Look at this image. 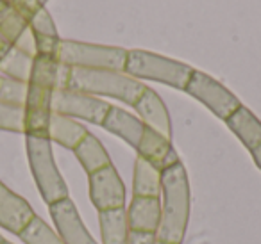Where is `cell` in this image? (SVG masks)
Masks as SVG:
<instances>
[{"label":"cell","mask_w":261,"mask_h":244,"mask_svg":"<svg viewBox=\"0 0 261 244\" xmlns=\"http://www.w3.org/2000/svg\"><path fill=\"white\" fill-rule=\"evenodd\" d=\"M156 235L154 233H143V232H129L127 244H154Z\"/></svg>","instance_id":"f1b7e54d"},{"label":"cell","mask_w":261,"mask_h":244,"mask_svg":"<svg viewBox=\"0 0 261 244\" xmlns=\"http://www.w3.org/2000/svg\"><path fill=\"white\" fill-rule=\"evenodd\" d=\"M154 244H172V242H165V240H160V239L156 237V242H154Z\"/></svg>","instance_id":"1f68e13d"},{"label":"cell","mask_w":261,"mask_h":244,"mask_svg":"<svg viewBox=\"0 0 261 244\" xmlns=\"http://www.w3.org/2000/svg\"><path fill=\"white\" fill-rule=\"evenodd\" d=\"M2 244H13V242H9V240H4V242H2Z\"/></svg>","instance_id":"d590c367"},{"label":"cell","mask_w":261,"mask_h":244,"mask_svg":"<svg viewBox=\"0 0 261 244\" xmlns=\"http://www.w3.org/2000/svg\"><path fill=\"white\" fill-rule=\"evenodd\" d=\"M185 91L193 98H197L200 104L206 105L215 116L222 118L224 121L242 105L238 98L229 89H225L218 80L206 75L204 72H197V70H193Z\"/></svg>","instance_id":"8992f818"},{"label":"cell","mask_w":261,"mask_h":244,"mask_svg":"<svg viewBox=\"0 0 261 244\" xmlns=\"http://www.w3.org/2000/svg\"><path fill=\"white\" fill-rule=\"evenodd\" d=\"M133 107H135V111L138 112L143 125L156 130L158 134H161V136L167 137V139H172L170 114H168L167 105L163 104V100H161V97L156 93V91L147 87Z\"/></svg>","instance_id":"4fadbf2b"},{"label":"cell","mask_w":261,"mask_h":244,"mask_svg":"<svg viewBox=\"0 0 261 244\" xmlns=\"http://www.w3.org/2000/svg\"><path fill=\"white\" fill-rule=\"evenodd\" d=\"M27 29L29 23L18 15V11L11 4L0 0V36L13 47Z\"/></svg>","instance_id":"44dd1931"},{"label":"cell","mask_w":261,"mask_h":244,"mask_svg":"<svg viewBox=\"0 0 261 244\" xmlns=\"http://www.w3.org/2000/svg\"><path fill=\"white\" fill-rule=\"evenodd\" d=\"M38 2H40L41 6H45V2H47V0H38Z\"/></svg>","instance_id":"836d02e7"},{"label":"cell","mask_w":261,"mask_h":244,"mask_svg":"<svg viewBox=\"0 0 261 244\" xmlns=\"http://www.w3.org/2000/svg\"><path fill=\"white\" fill-rule=\"evenodd\" d=\"M13 48L31 55V57H36V43H34V36H33V33H31V29H27L25 33L16 40V43L13 45Z\"/></svg>","instance_id":"83f0119b"},{"label":"cell","mask_w":261,"mask_h":244,"mask_svg":"<svg viewBox=\"0 0 261 244\" xmlns=\"http://www.w3.org/2000/svg\"><path fill=\"white\" fill-rule=\"evenodd\" d=\"M102 127H104L108 132L115 134V136L122 137L125 143H129L130 146L135 148L138 146L140 139H142V134L145 125L142 123L140 118H135L133 114H129L123 109L116 107V105H111L106 114L104 121H102Z\"/></svg>","instance_id":"9a60e30c"},{"label":"cell","mask_w":261,"mask_h":244,"mask_svg":"<svg viewBox=\"0 0 261 244\" xmlns=\"http://www.w3.org/2000/svg\"><path fill=\"white\" fill-rule=\"evenodd\" d=\"M33 61L34 57H31V55L23 54V52L11 47V50L0 61V73H4V75L11 77V79L27 84L31 77V70H33Z\"/></svg>","instance_id":"7402d4cb"},{"label":"cell","mask_w":261,"mask_h":244,"mask_svg":"<svg viewBox=\"0 0 261 244\" xmlns=\"http://www.w3.org/2000/svg\"><path fill=\"white\" fill-rule=\"evenodd\" d=\"M127 225L130 232H143L156 235L161 225V200L160 198L133 196L127 208Z\"/></svg>","instance_id":"5bb4252c"},{"label":"cell","mask_w":261,"mask_h":244,"mask_svg":"<svg viewBox=\"0 0 261 244\" xmlns=\"http://www.w3.org/2000/svg\"><path fill=\"white\" fill-rule=\"evenodd\" d=\"M23 244H65L58 232L50 228L40 216H34L33 221L18 233Z\"/></svg>","instance_id":"603a6c76"},{"label":"cell","mask_w":261,"mask_h":244,"mask_svg":"<svg viewBox=\"0 0 261 244\" xmlns=\"http://www.w3.org/2000/svg\"><path fill=\"white\" fill-rule=\"evenodd\" d=\"M34 210L27 200L13 193L6 184L0 182V228L18 235L34 218Z\"/></svg>","instance_id":"8fae6325"},{"label":"cell","mask_w":261,"mask_h":244,"mask_svg":"<svg viewBox=\"0 0 261 244\" xmlns=\"http://www.w3.org/2000/svg\"><path fill=\"white\" fill-rule=\"evenodd\" d=\"M27 159L41 198L47 205L68 198V187L59 173L52 154V141L48 136L25 134Z\"/></svg>","instance_id":"3957f363"},{"label":"cell","mask_w":261,"mask_h":244,"mask_svg":"<svg viewBox=\"0 0 261 244\" xmlns=\"http://www.w3.org/2000/svg\"><path fill=\"white\" fill-rule=\"evenodd\" d=\"M23 119H25V112H23L22 105H13L0 102V130L6 132H25L23 127Z\"/></svg>","instance_id":"cb8c5ba5"},{"label":"cell","mask_w":261,"mask_h":244,"mask_svg":"<svg viewBox=\"0 0 261 244\" xmlns=\"http://www.w3.org/2000/svg\"><path fill=\"white\" fill-rule=\"evenodd\" d=\"M225 123L249 151L261 144V121L247 107L240 105Z\"/></svg>","instance_id":"2e32d148"},{"label":"cell","mask_w":261,"mask_h":244,"mask_svg":"<svg viewBox=\"0 0 261 244\" xmlns=\"http://www.w3.org/2000/svg\"><path fill=\"white\" fill-rule=\"evenodd\" d=\"M250 155H252V159H254V162H256V166L261 169V144L259 146H256L252 151H250Z\"/></svg>","instance_id":"4dcf8cb0"},{"label":"cell","mask_w":261,"mask_h":244,"mask_svg":"<svg viewBox=\"0 0 261 244\" xmlns=\"http://www.w3.org/2000/svg\"><path fill=\"white\" fill-rule=\"evenodd\" d=\"M13 8L18 11V15L22 16L27 23H29L31 20L34 18V15H36L41 8H45V6H41L38 0H16L15 4H13Z\"/></svg>","instance_id":"4316f807"},{"label":"cell","mask_w":261,"mask_h":244,"mask_svg":"<svg viewBox=\"0 0 261 244\" xmlns=\"http://www.w3.org/2000/svg\"><path fill=\"white\" fill-rule=\"evenodd\" d=\"M56 59L59 65L68 68H90V70H113L123 72L127 61V50L120 47L90 45L81 41L61 40L58 45Z\"/></svg>","instance_id":"5b68a950"},{"label":"cell","mask_w":261,"mask_h":244,"mask_svg":"<svg viewBox=\"0 0 261 244\" xmlns=\"http://www.w3.org/2000/svg\"><path fill=\"white\" fill-rule=\"evenodd\" d=\"M4 2H8V4H11V6H13V4L16 2V0H4Z\"/></svg>","instance_id":"d6a6232c"},{"label":"cell","mask_w":261,"mask_h":244,"mask_svg":"<svg viewBox=\"0 0 261 244\" xmlns=\"http://www.w3.org/2000/svg\"><path fill=\"white\" fill-rule=\"evenodd\" d=\"M9 50H11V45H9L8 41L4 40V38L0 36V61L6 57V54H8Z\"/></svg>","instance_id":"f546056e"},{"label":"cell","mask_w":261,"mask_h":244,"mask_svg":"<svg viewBox=\"0 0 261 244\" xmlns=\"http://www.w3.org/2000/svg\"><path fill=\"white\" fill-rule=\"evenodd\" d=\"M73 154H75L77 161L81 162V166L86 169L88 175H91V173L98 171V169L111 164V159H109L106 148L102 146L100 141L90 132H88L86 137L73 148Z\"/></svg>","instance_id":"d6986e66"},{"label":"cell","mask_w":261,"mask_h":244,"mask_svg":"<svg viewBox=\"0 0 261 244\" xmlns=\"http://www.w3.org/2000/svg\"><path fill=\"white\" fill-rule=\"evenodd\" d=\"M58 89L79 91L91 97H111L123 104L135 105L147 86L123 72L68 68L61 65Z\"/></svg>","instance_id":"6da1fadb"},{"label":"cell","mask_w":261,"mask_h":244,"mask_svg":"<svg viewBox=\"0 0 261 244\" xmlns=\"http://www.w3.org/2000/svg\"><path fill=\"white\" fill-rule=\"evenodd\" d=\"M90 200L98 212L123 208L125 186L113 164L90 175Z\"/></svg>","instance_id":"ba28073f"},{"label":"cell","mask_w":261,"mask_h":244,"mask_svg":"<svg viewBox=\"0 0 261 244\" xmlns=\"http://www.w3.org/2000/svg\"><path fill=\"white\" fill-rule=\"evenodd\" d=\"M48 212L56 225V232L65 244H97L81 219L77 207L70 198L48 205Z\"/></svg>","instance_id":"30bf717a"},{"label":"cell","mask_w":261,"mask_h":244,"mask_svg":"<svg viewBox=\"0 0 261 244\" xmlns=\"http://www.w3.org/2000/svg\"><path fill=\"white\" fill-rule=\"evenodd\" d=\"M111 105L97 97L70 89H56L52 95V112L102 125Z\"/></svg>","instance_id":"52a82bcc"},{"label":"cell","mask_w":261,"mask_h":244,"mask_svg":"<svg viewBox=\"0 0 261 244\" xmlns=\"http://www.w3.org/2000/svg\"><path fill=\"white\" fill-rule=\"evenodd\" d=\"M133 196H145V198L161 196V171L142 157H138L135 161Z\"/></svg>","instance_id":"ac0fdd59"},{"label":"cell","mask_w":261,"mask_h":244,"mask_svg":"<svg viewBox=\"0 0 261 244\" xmlns=\"http://www.w3.org/2000/svg\"><path fill=\"white\" fill-rule=\"evenodd\" d=\"M29 29H31V33H33V36L59 38L54 20H52V16L48 15V11L45 8H41L40 11L34 15V18L29 22Z\"/></svg>","instance_id":"484cf974"},{"label":"cell","mask_w":261,"mask_h":244,"mask_svg":"<svg viewBox=\"0 0 261 244\" xmlns=\"http://www.w3.org/2000/svg\"><path fill=\"white\" fill-rule=\"evenodd\" d=\"M161 225L156 237L165 242L181 244L192 210V191L182 162L161 171Z\"/></svg>","instance_id":"7a4b0ae2"},{"label":"cell","mask_w":261,"mask_h":244,"mask_svg":"<svg viewBox=\"0 0 261 244\" xmlns=\"http://www.w3.org/2000/svg\"><path fill=\"white\" fill-rule=\"evenodd\" d=\"M86 134H88L86 127L81 125L73 118L52 112L50 123H48V139L50 141L73 150L86 137Z\"/></svg>","instance_id":"e0dca14e"},{"label":"cell","mask_w":261,"mask_h":244,"mask_svg":"<svg viewBox=\"0 0 261 244\" xmlns=\"http://www.w3.org/2000/svg\"><path fill=\"white\" fill-rule=\"evenodd\" d=\"M98 223H100L102 244H127L130 230L127 225L125 207L98 212Z\"/></svg>","instance_id":"ffe728a7"},{"label":"cell","mask_w":261,"mask_h":244,"mask_svg":"<svg viewBox=\"0 0 261 244\" xmlns=\"http://www.w3.org/2000/svg\"><path fill=\"white\" fill-rule=\"evenodd\" d=\"M27 97V84L15 80L11 77L0 73V102L13 105H22L25 104Z\"/></svg>","instance_id":"d4e9b609"},{"label":"cell","mask_w":261,"mask_h":244,"mask_svg":"<svg viewBox=\"0 0 261 244\" xmlns=\"http://www.w3.org/2000/svg\"><path fill=\"white\" fill-rule=\"evenodd\" d=\"M4 240H6V239H4V237H2V235H0V244H2V242H4Z\"/></svg>","instance_id":"e575fe53"},{"label":"cell","mask_w":261,"mask_h":244,"mask_svg":"<svg viewBox=\"0 0 261 244\" xmlns=\"http://www.w3.org/2000/svg\"><path fill=\"white\" fill-rule=\"evenodd\" d=\"M136 151H138V157L145 159L147 162H150L160 171H165V169H168L170 166L179 162V155L172 146L170 139L163 137L161 134H158L156 130L149 129V127L143 129L142 139H140L138 146H136Z\"/></svg>","instance_id":"7c38bea8"},{"label":"cell","mask_w":261,"mask_h":244,"mask_svg":"<svg viewBox=\"0 0 261 244\" xmlns=\"http://www.w3.org/2000/svg\"><path fill=\"white\" fill-rule=\"evenodd\" d=\"M54 87L27 82V97L23 104V127L25 132L33 136H48V123L52 116V95Z\"/></svg>","instance_id":"9c48e42d"},{"label":"cell","mask_w":261,"mask_h":244,"mask_svg":"<svg viewBox=\"0 0 261 244\" xmlns=\"http://www.w3.org/2000/svg\"><path fill=\"white\" fill-rule=\"evenodd\" d=\"M123 73L133 79L154 80V82L167 84L175 89H185L193 68L185 63L163 57L145 50H127V61Z\"/></svg>","instance_id":"277c9868"}]
</instances>
